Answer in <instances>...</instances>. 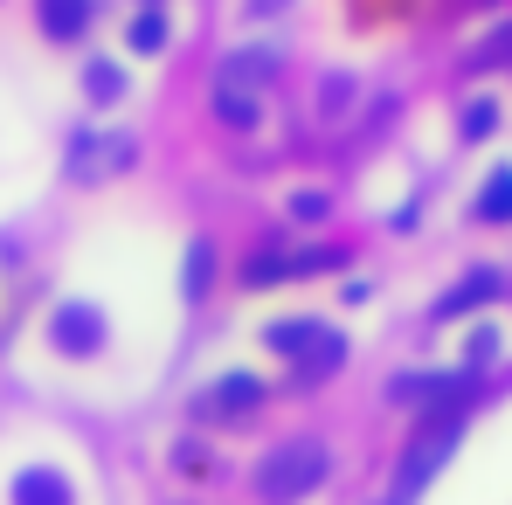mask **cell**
Here are the masks:
<instances>
[{
	"label": "cell",
	"instance_id": "obj_1",
	"mask_svg": "<svg viewBox=\"0 0 512 505\" xmlns=\"http://www.w3.org/2000/svg\"><path fill=\"white\" fill-rule=\"evenodd\" d=\"M319 478H326V443H312V436H305V443H277V450L263 457L256 492H263L270 505H277V499L291 505V499H305Z\"/></svg>",
	"mask_w": 512,
	"mask_h": 505
},
{
	"label": "cell",
	"instance_id": "obj_2",
	"mask_svg": "<svg viewBox=\"0 0 512 505\" xmlns=\"http://www.w3.org/2000/svg\"><path fill=\"white\" fill-rule=\"evenodd\" d=\"M450 443H457V416H436L429 429H416V443H409V464H402V485H395V505H402V499H409V492H416V485L429 478V471L443 464V450H450Z\"/></svg>",
	"mask_w": 512,
	"mask_h": 505
},
{
	"label": "cell",
	"instance_id": "obj_3",
	"mask_svg": "<svg viewBox=\"0 0 512 505\" xmlns=\"http://www.w3.org/2000/svg\"><path fill=\"white\" fill-rule=\"evenodd\" d=\"M256 402H263V381H256V374H222V381H208V388L194 395V416H208V422L250 416Z\"/></svg>",
	"mask_w": 512,
	"mask_h": 505
},
{
	"label": "cell",
	"instance_id": "obj_4",
	"mask_svg": "<svg viewBox=\"0 0 512 505\" xmlns=\"http://www.w3.org/2000/svg\"><path fill=\"white\" fill-rule=\"evenodd\" d=\"M49 339L63 346V353H97L104 346V312L97 305H56V319H49Z\"/></svg>",
	"mask_w": 512,
	"mask_h": 505
},
{
	"label": "cell",
	"instance_id": "obj_5",
	"mask_svg": "<svg viewBox=\"0 0 512 505\" xmlns=\"http://www.w3.org/2000/svg\"><path fill=\"white\" fill-rule=\"evenodd\" d=\"M340 263V250H298V256H284V250H263L243 263V277L250 284H277V277H312V270H333Z\"/></svg>",
	"mask_w": 512,
	"mask_h": 505
},
{
	"label": "cell",
	"instance_id": "obj_6",
	"mask_svg": "<svg viewBox=\"0 0 512 505\" xmlns=\"http://www.w3.org/2000/svg\"><path fill=\"white\" fill-rule=\"evenodd\" d=\"M125 160H132V139H104V132H90V125L70 139V173H77V180H97L104 167H125Z\"/></svg>",
	"mask_w": 512,
	"mask_h": 505
},
{
	"label": "cell",
	"instance_id": "obj_7",
	"mask_svg": "<svg viewBox=\"0 0 512 505\" xmlns=\"http://www.w3.org/2000/svg\"><path fill=\"white\" fill-rule=\"evenodd\" d=\"M14 505H77V492H70V478H63V471L28 464V471L14 478Z\"/></svg>",
	"mask_w": 512,
	"mask_h": 505
},
{
	"label": "cell",
	"instance_id": "obj_8",
	"mask_svg": "<svg viewBox=\"0 0 512 505\" xmlns=\"http://www.w3.org/2000/svg\"><path fill=\"white\" fill-rule=\"evenodd\" d=\"M90 14H97L90 0H42V28H49L56 42H77L90 28Z\"/></svg>",
	"mask_w": 512,
	"mask_h": 505
},
{
	"label": "cell",
	"instance_id": "obj_9",
	"mask_svg": "<svg viewBox=\"0 0 512 505\" xmlns=\"http://www.w3.org/2000/svg\"><path fill=\"white\" fill-rule=\"evenodd\" d=\"M319 339H326V326H319V319H277V326H270V346H277L284 360H305Z\"/></svg>",
	"mask_w": 512,
	"mask_h": 505
},
{
	"label": "cell",
	"instance_id": "obj_10",
	"mask_svg": "<svg viewBox=\"0 0 512 505\" xmlns=\"http://www.w3.org/2000/svg\"><path fill=\"white\" fill-rule=\"evenodd\" d=\"M492 291H499V270H471V277H464V284H457V291H450V298L436 305V319H457V312H471V305H485Z\"/></svg>",
	"mask_w": 512,
	"mask_h": 505
},
{
	"label": "cell",
	"instance_id": "obj_11",
	"mask_svg": "<svg viewBox=\"0 0 512 505\" xmlns=\"http://www.w3.org/2000/svg\"><path fill=\"white\" fill-rule=\"evenodd\" d=\"M340 360H346V339H340V333H326L319 346H312V353H305V360H291V374H298V381H326Z\"/></svg>",
	"mask_w": 512,
	"mask_h": 505
},
{
	"label": "cell",
	"instance_id": "obj_12",
	"mask_svg": "<svg viewBox=\"0 0 512 505\" xmlns=\"http://www.w3.org/2000/svg\"><path fill=\"white\" fill-rule=\"evenodd\" d=\"M208 277H215V243H208V236H194V243H187V270H180L187 298H208Z\"/></svg>",
	"mask_w": 512,
	"mask_h": 505
},
{
	"label": "cell",
	"instance_id": "obj_13",
	"mask_svg": "<svg viewBox=\"0 0 512 505\" xmlns=\"http://www.w3.org/2000/svg\"><path fill=\"white\" fill-rule=\"evenodd\" d=\"M125 42H132L139 56H160V49H167V14H160V7H146V14H132V28H125Z\"/></svg>",
	"mask_w": 512,
	"mask_h": 505
},
{
	"label": "cell",
	"instance_id": "obj_14",
	"mask_svg": "<svg viewBox=\"0 0 512 505\" xmlns=\"http://www.w3.org/2000/svg\"><path fill=\"white\" fill-rule=\"evenodd\" d=\"M478 215L485 222H512V167H499L485 180V194H478Z\"/></svg>",
	"mask_w": 512,
	"mask_h": 505
},
{
	"label": "cell",
	"instance_id": "obj_15",
	"mask_svg": "<svg viewBox=\"0 0 512 505\" xmlns=\"http://www.w3.org/2000/svg\"><path fill=\"white\" fill-rule=\"evenodd\" d=\"M215 118H229V125H256V97L243 84H215Z\"/></svg>",
	"mask_w": 512,
	"mask_h": 505
},
{
	"label": "cell",
	"instance_id": "obj_16",
	"mask_svg": "<svg viewBox=\"0 0 512 505\" xmlns=\"http://www.w3.org/2000/svg\"><path fill=\"white\" fill-rule=\"evenodd\" d=\"M84 90L97 97V104H111V97H125V70H118V63H90V70H84Z\"/></svg>",
	"mask_w": 512,
	"mask_h": 505
},
{
	"label": "cell",
	"instance_id": "obj_17",
	"mask_svg": "<svg viewBox=\"0 0 512 505\" xmlns=\"http://www.w3.org/2000/svg\"><path fill=\"white\" fill-rule=\"evenodd\" d=\"M492 125H499V104H492V97H478V104H464V139H485Z\"/></svg>",
	"mask_w": 512,
	"mask_h": 505
},
{
	"label": "cell",
	"instance_id": "obj_18",
	"mask_svg": "<svg viewBox=\"0 0 512 505\" xmlns=\"http://www.w3.org/2000/svg\"><path fill=\"white\" fill-rule=\"evenodd\" d=\"M506 56H512V21L485 42V49H471V70H492V63H506Z\"/></svg>",
	"mask_w": 512,
	"mask_h": 505
},
{
	"label": "cell",
	"instance_id": "obj_19",
	"mask_svg": "<svg viewBox=\"0 0 512 505\" xmlns=\"http://www.w3.org/2000/svg\"><path fill=\"white\" fill-rule=\"evenodd\" d=\"M291 215H298V222H319V215H326V194H298Z\"/></svg>",
	"mask_w": 512,
	"mask_h": 505
}]
</instances>
